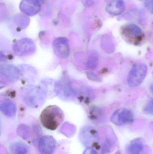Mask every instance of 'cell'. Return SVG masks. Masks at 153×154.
Segmentation results:
<instances>
[{
    "mask_svg": "<svg viewBox=\"0 0 153 154\" xmlns=\"http://www.w3.org/2000/svg\"><path fill=\"white\" fill-rule=\"evenodd\" d=\"M64 119V114L60 108L51 105L44 109L40 116L42 125L47 129L55 130L60 126Z\"/></svg>",
    "mask_w": 153,
    "mask_h": 154,
    "instance_id": "cell-1",
    "label": "cell"
},
{
    "mask_svg": "<svg viewBox=\"0 0 153 154\" xmlns=\"http://www.w3.org/2000/svg\"><path fill=\"white\" fill-rule=\"evenodd\" d=\"M46 96V92L43 89L35 85L26 86L21 92L24 103L33 108L41 106L45 101Z\"/></svg>",
    "mask_w": 153,
    "mask_h": 154,
    "instance_id": "cell-2",
    "label": "cell"
},
{
    "mask_svg": "<svg viewBox=\"0 0 153 154\" xmlns=\"http://www.w3.org/2000/svg\"><path fill=\"white\" fill-rule=\"evenodd\" d=\"M147 72V67L144 64H137L133 67L128 76V82L131 87L139 86L144 80Z\"/></svg>",
    "mask_w": 153,
    "mask_h": 154,
    "instance_id": "cell-3",
    "label": "cell"
},
{
    "mask_svg": "<svg viewBox=\"0 0 153 154\" xmlns=\"http://www.w3.org/2000/svg\"><path fill=\"white\" fill-rule=\"evenodd\" d=\"M55 91L60 98L64 100L72 99L75 96V91L71 85V82L66 78H62L55 84Z\"/></svg>",
    "mask_w": 153,
    "mask_h": 154,
    "instance_id": "cell-4",
    "label": "cell"
},
{
    "mask_svg": "<svg viewBox=\"0 0 153 154\" xmlns=\"http://www.w3.org/2000/svg\"><path fill=\"white\" fill-rule=\"evenodd\" d=\"M81 142L85 146L92 148L99 144V137L97 131L92 127L84 128L80 134Z\"/></svg>",
    "mask_w": 153,
    "mask_h": 154,
    "instance_id": "cell-5",
    "label": "cell"
},
{
    "mask_svg": "<svg viewBox=\"0 0 153 154\" xmlns=\"http://www.w3.org/2000/svg\"><path fill=\"white\" fill-rule=\"evenodd\" d=\"M14 53L19 56L31 55L36 51L35 43L31 39L24 38L17 41L13 47Z\"/></svg>",
    "mask_w": 153,
    "mask_h": 154,
    "instance_id": "cell-6",
    "label": "cell"
},
{
    "mask_svg": "<svg viewBox=\"0 0 153 154\" xmlns=\"http://www.w3.org/2000/svg\"><path fill=\"white\" fill-rule=\"evenodd\" d=\"M134 120L133 112L126 108L119 109L116 110L111 117V121L116 125H123L132 123Z\"/></svg>",
    "mask_w": 153,
    "mask_h": 154,
    "instance_id": "cell-7",
    "label": "cell"
},
{
    "mask_svg": "<svg viewBox=\"0 0 153 154\" xmlns=\"http://www.w3.org/2000/svg\"><path fill=\"white\" fill-rule=\"evenodd\" d=\"M53 48L57 56L63 59H66L70 54L68 41L64 37L57 38L53 42Z\"/></svg>",
    "mask_w": 153,
    "mask_h": 154,
    "instance_id": "cell-8",
    "label": "cell"
},
{
    "mask_svg": "<svg viewBox=\"0 0 153 154\" xmlns=\"http://www.w3.org/2000/svg\"><path fill=\"white\" fill-rule=\"evenodd\" d=\"M56 141L51 136H44L40 139L38 149L40 154H53L56 146Z\"/></svg>",
    "mask_w": 153,
    "mask_h": 154,
    "instance_id": "cell-9",
    "label": "cell"
},
{
    "mask_svg": "<svg viewBox=\"0 0 153 154\" xmlns=\"http://www.w3.org/2000/svg\"><path fill=\"white\" fill-rule=\"evenodd\" d=\"M0 73L4 79L10 82H15L20 77L19 70L16 67L10 65H4L1 66Z\"/></svg>",
    "mask_w": 153,
    "mask_h": 154,
    "instance_id": "cell-10",
    "label": "cell"
},
{
    "mask_svg": "<svg viewBox=\"0 0 153 154\" xmlns=\"http://www.w3.org/2000/svg\"><path fill=\"white\" fill-rule=\"evenodd\" d=\"M40 8V4L38 0H22L20 5L22 11L31 16L38 13Z\"/></svg>",
    "mask_w": 153,
    "mask_h": 154,
    "instance_id": "cell-11",
    "label": "cell"
},
{
    "mask_svg": "<svg viewBox=\"0 0 153 154\" xmlns=\"http://www.w3.org/2000/svg\"><path fill=\"white\" fill-rule=\"evenodd\" d=\"M122 32L126 38L131 40L139 39L143 35L140 27L134 24H129L124 26Z\"/></svg>",
    "mask_w": 153,
    "mask_h": 154,
    "instance_id": "cell-12",
    "label": "cell"
},
{
    "mask_svg": "<svg viewBox=\"0 0 153 154\" xmlns=\"http://www.w3.org/2000/svg\"><path fill=\"white\" fill-rule=\"evenodd\" d=\"M125 5L123 0H111L107 4L106 10L110 14L118 15L125 11Z\"/></svg>",
    "mask_w": 153,
    "mask_h": 154,
    "instance_id": "cell-13",
    "label": "cell"
},
{
    "mask_svg": "<svg viewBox=\"0 0 153 154\" xmlns=\"http://www.w3.org/2000/svg\"><path fill=\"white\" fill-rule=\"evenodd\" d=\"M1 112L9 117L14 116L17 112V108L14 102L9 100H3L1 103Z\"/></svg>",
    "mask_w": 153,
    "mask_h": 154,
    "instance_id": "cell-14",
    "label": "cell"
},
{
    "mask_svg": "<svg viewBox=\"0 0 153 154\" xmlns=\"http://www.w3.org/2000/svg\"><path fill=\"white\" fill-rule=\"evenodd\" d=\"M144 146V141L142 138H137L131 141L128 146L127 150L129 154H140Z\"/></svg>",
    "mask_w": 153,
    "mask_h": 154,
    "instance_id": "cell-15",
    "label": "cell"
},
{
    "mask_svg": "<svg viewBox=\"0 0 153 154\" xmlns=\"http://www.w3.org/2000/svg\"><path fill=\"white\" fill-rule=\"evenodd\" d=\"M10 150L12 154H27L28 152L27 146L20 143L13 144L11 146Z\"/></svg>",
    "mask_w": 153,
    "mask_h": 154,
    "instance_id": "cell-16",
    "label": "cell"
},
{
    "mask_svg": "<svg viewBox=\"0 0 153 154\" xmlns=\"http://www.w3.org/2000/svg\"><path fill=\"white\" fill-rule=\"evenodd\" d=\"M113 137V135L111 137H110L105 140L102 147V154H108L113 150L116 145L115 138Z\"/></svg>",
    "mask_w": 153,
    "mask_h": 154,
    "instance_id": "cell-17",
    "label": "cell"
},
{
    "mask_svg": "<svg viewBox=\"0 0 153 154\" xmlns=\"http://www.w3.org/2000/svg\"><path fill=\"white\" fill-rule=\"evenodd\" d=\"M98 55L95 53H92L90 55L88 59V67L89 69H94L97 67L98 63Z\"/></svg>",
    "mask_w": 153,
    "mask_h": 154,
    "instance_id": "cell-18",
    "label": "cell"
},
{
    "mask_svg": "<svg viewBox=\"0 0 153 154\" xmlns=\"http://www.w3.org/2000/svg\"><path fill=\"white\" fill-rule=\"evenodd\" d=\"M18 133L21 137L24 139H27V137H28L29 128L25 125H21L18 128Z\"/></svg>",
    "mask_w": 153,
    "mask_h": 154,
    "instance_id": "cell-19",
    "label": "cell"
},
{
    "mask_svg": "<svg viewBox=\"0 0 153 154\" xmlns=\"http://www.w3.org/2000/svg\"><path fill=\"white\" fill-rule=\"evenodd\" d=\"M144 5L148 11L153 14V0H145Z\"/></svg>",
    "mask_w": 153,
    "mask_h": 154,
    "instance_id": "cell-20",
    "label": "cell"
},
{
    "mask_svg": "<svg viewBox=\"0 0 153 154\" xmlns=\"http://www.w3.org/2000/svg\"><path fill=\"white\" fill-rule=\"evenodd\" d=\"M145 112L149 115H153V101L148 103L145 109Z\"/></svg>",
    "mask_w": 153,
    "mask_h": 154,
    "instance_id": "cell-21",
    "label": "cell"
},
{
    "mask_svg": "<svg viewBox=\"0 0 153 154\" xmlns=\"http://www.w3.org/2000/svg\"><path fill=\"white\" fill-rule=\"evenodd\" d=\"M83 154H98L97 152L93 148L88 147L84 152Z\"/></svg>",
    "mask_w": 153,
    "mask_h": 154,
    "instance_id": "cell-22",
    "label": "cell"
},
{
    "mask_svg": "<svg viewBox=\"0 0 153 154\" xmlns=\"http://www.w3.org/2000/svg\"><path fill=\"white\" fill-rule=\"evenodd\" d=\"M150 91H151V92L153 94V84L150 87Z\"/></svg>",
    "mask_w": 153,
    "mask_h": 154,
    "instance_id": "cell-23",
    "label": "cell"
},
{
    "mask_svg": "<svg viewBox=\"0 0 153 154\" xmlns=\"http://www.w3.org/2000/svg\"><path fill=\"white\" fill-rule=\"evenodd\" d=\"M115 154H122L120 153L119 152H118L116 153Z\"/></svg>",
    "mask_w": 153,
    "mask_h": 154,
    "instance_id": "cell-24",
    "label": "cell"
}]
</instances>
